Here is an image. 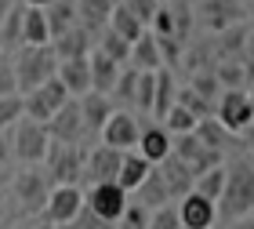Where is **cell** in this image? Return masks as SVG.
<instances>
[{
    "mask_svg": "<svg viewBox=\"0 0 254 229\" xmlns=\"http://www.w3.org/2000/svg\"><path fill=\"white\" fill-rule=\"evenodd\" d=\"M214 208L222 222L254 211V167L247 156H236L233 164H225V186H222V197L214 200Z\"/></svg>",
    "mask_w": 254,
    "mask_h": 229,
    "instance_id": "1",
    "label": "cell"
},
{
    "mask_svg": "<svg viewBox=\"0 0 254 229\" xmlns=\"http://www.w3.org/2000/svg\"><path fill=\"white\" fill-rule=\"evenodd\" d=\"M59 70V55L51 51V44H18L15 59H11V73H15L18 95H26L29 87L44 84Z\"/></svg>",
    "mask_w": 254,
    "mask_h": 229,
    "instance_id": "2",
    "label": "cell"
},
{
    "mask_svg": "<svg viewBox=\"0 0 254 229\" xmlns=\"http://www.w3.org/2000/svg\"><path fill=\"white\" fill-rule=\"evenodd\" d=\"M211 117L222 124L225 131L251 139V128H254L251 87H222V91H218V98L211 102Z\"/></svg>",
    "mask_w": 254,
    "mask_h": 229,
    "instance_id": "3",
    "label": "cell"
},
{
    "mask_svg": "<svg viewBox=\"0 0 254 229\" xmlns=\"http://www.w3.org/2000/svg\"><path fill=\"white\" fill-rule=\"evenodd\" d=\"M44 175H48L51 186H73V182L84 178V146L73 142H55L48 146V153L40 160Z\"/></svg>",
    "mask_w": 254,
    "mask_h": 229,
    "instance_id": "4",
    "label": "cell"
},
{
    "mask_svg": "<svg viewBox=\"0 0 254 229\" xmlns=\"http://www.w3.org/2000/svg\"><path fill=\"white\" fill-rule=\"evenodd\" d=\"M11 156L18 160V164H40L44 153H48L51 146V135L48 128H44L40 120L33 117H18L15 124H11Z\"/></svg>",
    "mask_w": 254,
    "mask_h": 229,
    "instance_id": "5",
    "label": "cell"
},
{
    "mask_svg": "<svg viewBox=\"0 0 254 229\" xmlns=\"http://www.w3.org/2000/svg\"><path fill=\"white\" fill-rule=\"evenodd\" d=\"M11 193H15L18 208L26 215H40L44 200H48V193H51V182H48L40 164H22V171L11 178Z\"/></svg>",
    "mask_w": 254,
    "mask_h": 229,
    "instance_id": "6",
    "label": "cell"
},
{
    "mask_svg": "<svg viewBox=\"0 0 254 229\" xmlns=\"http://www.w3.org/2000/svg\"><path fill=\"white\" fill-rule=\"evenodd\" d=\"M192 11H196V26L207 33H222L229 26H236V22L251 18L244 0H200Z\"/></svg>",
    "mask_w": 254,
    "mask_h": 229,
    "instance_id": "7",
    "label": "cell"
},
{
    "mask_svg": "<svg viewBox=\"0 0 254 229\" xmlns=\"http://www.w3.org/2000/svg\"><path fill=\"white\" fill-rule=\"evenodd\" d=\"M65 98H73V95L65 91V84H62L59 76H48L44 84L29 87L26 95H22V117H33V120H40V124H44V120H48L51 113L65 102Z\"/></svg>",
    "mask_w": 254,
    "mask_h": 229,
    "instance_id": "8",
    "label": "cell"
},
{
    "mask_svg": "<svg viewBox=\"0 0 254 229\" xmlns=\"http://www.w3.org/2000/svg\"><path fill=\"white\" fill-rule=\"evenodd\" d=\"M84 211V189L76 186H51L48 193V200H44V208H40V219H48L55 226H65V222H73L76 215Z\"/></svg>",
    "mask_w": 254,
    "mask_h": 229,
    "instance_id": "9",
    "label": "cell"
},
{
    "mask_svg": "<svg viewBox=\"0 0 254 229\" xmlns=\"http://www.w3.org/2000/svg\"><path fill=\"white\" fill-rule=\"evenodd\" d=\"M127 200H131V193L120 189L117 182H95L84 204H87V211L95 215V219H102V222H109V226H113V222H117L120 215H124Z\"/></svg>",
    "mask_w": 254,
    "mask_h": 229,
    "instance_id": "10",
    "label": "cell"
},
{
    "mask_svg": "<svg viewBox=\"0 0 254 229\" xmlns=\"http://www.w3.org/2000/svg\"><path fill=\"white\" fill-rule=\"evenodd\" d=\"M44 128L55 142H73V146H84L87 142V131H84V120H80V106L76 98H65L59 109L44 120Z\"/></svg>",
    "mask_w": 254,
    "mask_h": 229,
    "instance_id": "11",
    "label": "cell"
},
{
    "mask_svg": "<svg viewBox=\"0 0 254 229\" xmlns=\"http://www.w3.org/2000/svg\"><path fill=\"white\" fill-rule=\"evenodd\" d=\"M138 131H142V124H138L134 113H127V109H113L109 117H106V124H102L98 139L106 142V146H113V150L127 153V150H134V146H138Z\"/></svg>",
    "mask_w": 254,
    "mask_h": 229,
    "instance_id": "12",
    "label": "cell"
},
{
    "mask_svg": "<svg viewBox=\"0 0 254 229\" xmlns=\"http://www.w3.org/2000/svg\"><path fill=\"white\" fill-rule=\"evenodd\" d=\"M76 106H80V120H84V131H87V142H91V139H98V131H102V124H106V117L117 109V98L106 95V91L87 87L84 95H76Z\"/></svg>",
    "mask_w": 254,
    "mask_h": 229,
    "instance_id": "13",
    "label": "cell"
},
{
    "mask_svg": "<svg viewBox=\"0 0 254 229\" xmlns=\"http://www.w3.org/2000/svg\"><path fill=\"white\" fill-rule=\"evenodd\" d=\"M175 211H178L182 226H189V229H214V226H218V208H214V200L200 197L196 189L182 193L178 204H175Z\"/></svg>",
    "mask_w": 254,
    "mask_h": 229,
    "instance_id": "14",
    "label": "cell"
},
{
    "mask_svg": "<svg viewBox=\"0 0 254 229\" xmlns=\"http://www.w3.org/2000/svg\"><path fill=\"white\" fill-rule=\"evenodd\" d=\"M211 51L218 55V59H244V62H251V18L236 22V26H229L222 33H214Z\"/></svg>",
    "mask_w": 254,
    "mask_h": 229,
    "instance_id": "15",
    "label": "cell"
},
{
    "mask_svg": "<svg viewBox=\"0 0 254 229\" xmlns=\"http://www.w3.org/2000/svg\"><path fill=\"white\" fill-rule=\"evenodd\" d=\"M120 150H113V146L98 142L91 146V150L84 153V178L87 182H113L117 178V167H120Z\"/></svg>",
    "mask_w": 254,
    "mask_h": 229,
    "instance_id": "16",
    "label": "cell"
},
{
    "mask_svg": "<svg viewBox=\"0 0 254 229\" xmlns=\"http://www.w3.org/2000/svg\"><path fill=\"white\" fill-rule=\"evenodd\" d=\"M91 48H95V33H91L87 26H80V22L51 40V51L59 55V59H84Z\"/></svg>",
    "mask_w": 254,
    "mask_h": 229,
    "instance_id": "17",
    "label": "cell"
},
{
    "mask_svg": "<svg viewBox=\"0 0 254 229\" xmlns=\"http://www.w3.org/2000/svg\"><path fill=\"white\" fill-rule=\"evenodd\" d=\"M131 197H134L138 204H142L145 211L160 208V204H171V189H167V182H164V175H160V167H156V164L145 171V178L134 186Z\"/></svg>",
    "mask_w": 254,
    "mask_h": 229,
    "instance_id": "18",
    "label": "cell"
},
{
    "mask_svg": "<svg viewBox=\"0 0 254 229\" xmlns=\"http://www.w3.org/2000/svg\"><path fill=\"white\" fill-rule=\"evenodd\" d=\"M87 70H91V87L95 91H106V95H113V84H117V76L124 70V62L109 59V55H102L98 48L87 51Z\"/></svg>",
    "mask_w": 254,
    "mask_h": 229,
    "instance_id": "19",
    "label": "cell"
},
{
    "mask_svg": "<svg viewBox=\"0 0 254 229\" xmlns=\"http://www.w3.org/2000/svg\"><path fill=\"white\" fill-rule=\"evenodd\" d=\"M192 135H196V139H200V142L207 146V150H218V153H229V150H236V142L244 139V135H233V131H225L222 124H218V120L211 117V113L196 120Z\"/></svg>",
    "mask_w": 254,
    "mask_h": 229,
    "instance_id": "20",
    "label": "cell"
},
{
    "mask_svg": "<svg viewBox=\"0 0 254 229\" xmlns=\"http://www.w3.org/2000/svg\"><path fill=\"white\" fill-rule=\"evenodd\" d=\"M138 153H142L149 164H156V160H164L171 153V131L164 128V124H145L142 131H138V146H134Z\"/></svg>",
    "mask_w": 254,
    "mask_h": 229,
    "instance_id": "21",
    "label": "cell"
},
{
    "mask_svg": "<svg viewBox=\"0 0 254 229\" xmlns=\"http://www.w3.org/2000/svg\"><path fill=\"white\" fill-rule=\"evenodd\" d=\"M175 91H178L175 70H167V66L153 70V113H149V117L164 120V113H167L171 106H175Z\"/></svg>",
    "mask_w": 254,
    "mask_h": 229,
    "instance_id": "22",
    "label": "cell"
},
{
    "mask_svg": "<svg viewBox=\"0 0 254 229\" xmlns=\"http://www.w3.org/2000/svg\"><path fill=\"white\" fill-rule=\"evenodd\" d=\"M55 76L65 84L69 95H84V91L91 87V70H87V55L84 59H59V70H55Z\"/></svg>",
    "mask_w": 254,
    "mask_h": 229,
    "instance_id": "23",
    "label": "cell"
},
{
    "mask_svg": "<svg viewBox=\"0 0 254 229\" xmlns=\"http://www.w3.org/2000/svg\"><path fill=\"white\" fill-rule=\"evenodd\" d=\"M156 167H160V175H164V182H167V189H171V200H178L182 193H189L192 189V171L182 164L178 156H164V160H156Z\"/></svg>",
    "mask_w": 254,
    "mask_h": 229,
    "instance_id": "24",
    "label": "cell"
},
{
    "mask_svg": "<svg viewBox=\"0 0 254 229\" xmlns=\"http://www.w3.org/2000/svg\"><path fill=\"white\" fill-rule=\"evenodd\" d=\"M149 167H153V164H149V160H145L142 153L127 150V153L120 156V167H117V178H113V182H117L120 189L134 193V186H138V182L145 178V171H149Z\"/></svg>",
    "mask_w": 254,
    "mask_h": 229,
    "instance_id": "25",
    "label": "cell"
},
{
    "mask_svg": "<svg viewBox=\"0 0 254 229\" xmlns=\"http://www.w3.org/2000/svg\"><path fill=\"white\" fill-rule=\"evenodd\" d=\"M127 62L134 70H160V51H156V37L149 29H142V37L131 40V51H127Z\"/></svg>",
    "mask_w": 254,
    "mask_h": 229,
    "instance_id": "26",
    "label": "cell"
},
{
    "mask_svg": "<svg viewBox=\"0 0 254 229\" xmlns=\"http://www.w3.org/2000/svg\"><path fill=\"white\" fill-rule=\"evenodd\" d=\"M117 0H73V7H76V22L80 26H87L91 33H98L102 26H106V18H109V11Z\"/></svg>",
    "mask_w": 254,
    "mask_h": 229,
    "instance_id": "27",
    "label": "cell"
},
{
    "mask_svg": "<svg viewBox=\"0 0 254 229\" xmlns=\"http://www.w3.org/2000/svg\"><path fill=\"white\" fill-rule=\"evenodd\" d=\"M214 76L222 87H251V62L244 59H218Z\"/></svg>",
    "mask_w": 254,
    "mask_h": 229,
    "instance_id": "28",
    "label": "cell"
},
{
    "mask_svg": "<svg viewBox=\"0 0 254 229\" xmlns=\"http://www.w3.org/2000/svg\"><path fill=\"white\" fill-rule=\"evenodd\" d=\"M22 44H51L44 7H22Z\"/></svg>",
    "mask_w": 254,
    "mask_h": 229,
    "instance_id": "29",
    "label": "cell"
},
{
    "mask_svg": "<svg viewBox=\"0 0 254 229\" xmlns=\"http://www.w3.org/2000/svg\"><path fill=\"white\" fill-rule=\"evenodd\" d=\"M44 18H48V33H51V40H55V37L65 33L69 26H76V7H73V0H51V4L44 7Z\"/></svg>",
    "mask_w": 254,
    "mask_h": 229,
    "instance_id": "30",
    "label": "cell"
},
{
    "mask_svg": "<svg viewBox=\"0 0 254 229\" xmlns=\"http://www.w3.org/2000/svg\"><path fill=\"white\" fill-rule=\"evenodd\" d=\"M106 29H113V33H117V37H124L127 44H131V40H138V37H142V22H138L134 15H131V11H127L124 4H113V11H109V18H106Z\"/></svg>",
    "mask_w": 254,
    "mask_h": 229,
    "instance_id": "31",
    "label": "cell"
},
{
    "mask_svg": "<svg viewBox=\"0 0 254 229\" xmlns=\"http://www.w3.org/2000/svg\"><path fill=\"white\" fill-rule=\"evenodd\" d=\"M222 186H225V160L214 164V167H207V171H200V175L192 178V189L200 193V197H207V200L222 197Z\"/></svg>",
    "mask_w": 254,
    "mask_h": 229,
    "instance_id": "32",
    "label": "cell"
},
{
    "mask_svg": "<svg viewBox=\"0 0 254 229\" xmlns=\"http://www.w3.org/2000/svg\"><path fill=\"white\" fill-rule=\"evenodd\" d=\"M131 106L138 113H153V70H138V80H134V95H131Z\"/></svg>",
    "mask_w": 254,
    "mask_h": 229,
    "instance_id": "33",
    "label": "cell"
},
{
    "mask_svg": "<svg viewBox=\"0 0 254 229\" xmlns=\"http://www.w3.org/2000/svg\"><path fill=\"white\" fill-rule=\"evenodd\" d=\"M160 124H164L171 135H186V131H192V128H196V117H192L186 106H178V102H175V106L164 113V120H160Z\"/></svg>",
    "mask_w": 254,
    "mask_h": 229,
    "instance_id": "34",
    "label": "cell"
},
{
    "mask_svg": "<svg viewBox=\"0 0 254 229\" xmlns=\"http://www.w3.org/2000/svg\"><path fill=\"white\" fill-rule=\"evenodd\" d=\"M156 37V51H160V66H167V70H175V66H182V51H186V44L175 40V37H160V33H153Z\"/></svg>",
    "mask_w": 254,
    "mask_h": 229,
    "instance_id": "35",
    "label": "cell"
},
{
    "mask_svg": "<svg viewBox=\"0 0 254 229\" xmlns=\"http://www.w3.org/2000/svg\"><path fill=\"white\" fill-rule=\"evenodd\" d=\"M145 226H149V211H145L138 200H127L124 215L113 222V229H145Z\"/></svg>",
    "mask_w": 254,
    "mask_h": 229,
    "instance_id": "36",
    "label": "cell"
},
{
    "mask_svg": "<svg viewBox=\"0 0 254 229\" xmlns=\"http://www.w3.org/2000/svg\"><path fill=\"white\" fill-rule=\"evenodd\" d=\"M175 102H178V106H186V109L192 113L196 120H200V117H207V113H211V102H207L203 95H196V91H192L189 84L175 91Z\"/></svg>",
    "mask_w": 254,
    "mask_h": 229,
    "instance_id": "37",
    "label": "cell"
},
{
    "mask_svg": "<svg viewBox=\"0 0 254 229\" xmlns=\"http://www.w3.org/2000/svg\"><path fill=\"white\" fill-rule=\"evenodd\" d=\"M189 87L196 91V95H203L207 102H214V98H218V91H222V84H218L214 70H196L192 80H189Z\"/></svg>",
    "mask_w": 254,
    "mask_h": 229,
    "instance_id": "38",
    "label": "cell"
},
{
    "mask_svg": "<svg viewBox=\"0 0 254 229\" xmlns=\"http://www.w3.org/2000/svg\"><path fill=\"white\" fill-rule=\"evenodd\" d=\"M145 229H182V219H178L175 204H160V208H153Z\"/></svg>",
    "mask_w": 254,
    "mask_h": 229,
    "instance_id": "39",
    "label": "cell"
},
{
    "mask_svg": "<svg viewBox=\"0 0 254 229\" xmlns=\"http://www.w3.org/2000/svg\"><path fill=\"white\" fill-rule=\"evenodd\" d=\"M22 117V95L15 91V95H0V131L11 128Z\"/></svg>",
    "mask_w": 254,
    "mask_h": 229,
    "instance_id": "40",
    "label": "cell"
},
{
    "mask_svg": "<svg viewBox=\"0 0 254 229\" xmlns=\"http://www.w3.org/2000/svg\"><path fill=\"white\" fill-rule=\"evenodd\" d=\"M120 4L131 11V15L142 22V26H149V18H153V11L160 7V0H120Z\"/></svg>",
    "mask_w": 254,
    "mask_h": 229,
    "instance_id": "41",
    "label": "cell"
},
{
    "mask_svg": "<svg viewBox=\"0 0 254 229\" xmlns=\"http://www.w3.org/2000/svg\"><path fill=\"white\" fill-rule=\"evenodd\" d=\"M15 73H11V62L0 55V95H15Z\"/></svg>",
    "mask_w": 254,
    "mask_h": 229,
    "instance_id": "42",
    "label": "cell"
},
{
    "mask_svg": "<svg viewBox=\"0 0 254 229\" xmlns=\"http://www.w3.org/2000/svg\"><path fill=\"white\" fill-rule=\"evenodd\" d=\"M11 160H15V156H11V142L4 139V131H0V175L11 167Z\"/></svg>",
    "mask_w": 254,
    "mask_h": 229,
    "instance_id": "43",
    "label": "cell"
},
{
    "mask_svg": "<svg viewBox=\"0 0 254 229\" xmlns=\"http://www.w3.org/2000/svg\"><path fill=\"white\" fill-rule=\"evenodd\" d=\"M225 229H254V215H236L225 222Z\"/></svg>",
    "mask_w": 254,
    "mask_h": 229,
    "instance_id": "44",
    "label": "cell"
},
{
    "mask_svg": "<svg viewBox=\"0 0 254 229\" xmlns=\"http://www.w3.org/2000/svg\"><path fill=\"white\" fill-rule=\"evenodd\" d=\"M18 4H22V7H48L51 0H18Z\"/></svg>",
    "mask_w": 254,
    "mask_h": 229,
    "instance_id": "45",
    "label": "cell"
},
{
    "mask_svg": "<svg viewBox=\"0 0 254 229\" xmlns=\"http://www.w3.org/2000/svg\"><path fill=\"white\" fill-rule=\"evenodd\" d=\"M11 4H15V0H0V18H4L7 11H11Z\"/></svg>",
    "mask_w": 254,
    "mask_h": 229,
    "instance_id": "46",
    "label": "cell"
},
{
    "mask_svg": "<svg viewBox=\"0 0 254 229\" xmlns=\"http://www.w3.org/2000/svg\"><path fill=\"white\" fill-rule=\"evenodd\" d=\"M37 229H59V226H55V222H48V219H40V226Z\"/></svg>",
    "mask_w": 254,
    "mask_h": 229,
    "instance_id": "47",
    "label": "cell"
},
{
    "mask_svg": "<svg viewBox=\"0 0 254 229\" xmlns=\"http://www.w3.org/2000/svg\"><path fill=\"white\" fill-rule=\"evenodd\" d=\"M0 208H4V193H0Z\"/></svg>",
    "mask_w": 254,
    "mask_h": 229,
    "instance_id": "48",
    "label": "cell"
},
{
    "mask_svg": "<svg viewBox=\"0 0 254 229\" xmlns=\"http://www.w3.org/2000/svg\"><path fill=\"white\" fill-rule=\"evenodd\" d=\"M15 229H29V226H15Z\"/></svg>",
    "mask_w": 254,
    "mask_h": 229,
    "instance_id": "49",
    "label": "cell"
},
{
    "mask_svg": "<svg viewBox=\"0 0 254 229\" xmlns=\"http://www.w3.org/2000/svg\"><path fill=\"white\" fill-rule=\"evenodd\" d=\"M182 229H189V226H182Z\"/></svg>",
    "mask_w": 254,
    "mask_h": 229,
    "instance_id": "50",
    "label": "cell"
},
{
    "mask_svg": "<svg viewBox=\"0 0 254 229\" xmlns=\"http://www.w3.org/2000/svg\"><path fill=\"white\" fill-rule=\"evenodd\" d=\"M244 4H247V0H244Z\"/></svg>",
    "mask_w": 254,
    "mask_h": 229,
    "instance_id": "51",
    "label": "cell"
}]
</instances>
